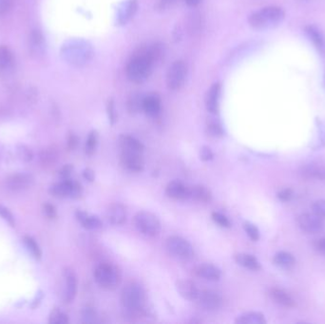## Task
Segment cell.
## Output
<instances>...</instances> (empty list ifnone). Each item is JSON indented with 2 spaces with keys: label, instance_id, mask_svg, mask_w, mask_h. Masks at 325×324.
<instances>
[{
  "label": "cell",
  "instance_id": "277c9868",
  "mask_svg": "<svg viewBox=\"0 0 325 324\" xmlns=\"http://www.w3.org/2000/svg\"><path fill=\"white\" fill-rule=\"evenodd\" d=\"M284 18V12L280 7H266L253 13L249 18V25L256 30H267L279 25Z\"/></svg>",
  "mask_w": 325,
  "mask_h": 324
},
{
  "label": "cell",
  "instance_id": "ba28073f",
  "mask_svg": "<svg viewBox=\"0 0 325 324\" xmlns=\"http://www.w3.org/2000/svg\"><path fill=\"white\" fill-rule=\"evenodd\" d=\"M49 192L57 199H78L83 194V188L78 182L71 179L61 180L51 185Z\"/></svg>",
  "mask_w": 325,
  "mask_h": 324
},
{
  "label": "cell",
  "instance_id": "f6af8a7d",
  "mask_svg": "<svg viewBox=\"0 0 325 324\" xmlns=\"http://www.w3.org/2000/svg\"><path fill=\"white\" fill-rule=\"evenodd\" d=\"M72 171H73V166L72 165H70V164L65 165L64 167H62L58 171V176H59L61 180L70 179Z\"/></svg>",
  "mask_w": 325,
  "mask_h": 324
},
{
  "label": "cell",
  "instance_id": "d4e9b609",
  "mask_svg": "<svg viewBox=\"0 0 325 324\" xmlns=\"http://www.w3.org/2000/svg\"><path fill=\"white\" fill-rule=\"evenodd\" d=\"M269 295L275 302L284 307H294L296 305L295 300L287 292L280 288H272L269 292Z\"/></svg>",
  "mask_w": 325,
  "mask_h": 324
},
{
  "label": "cell",
  "instance_id": "816d5d0a",
  "mask_svg": "<svg viewBox=\"0 0 325 324\" xmlns=\"http://www.w3.org/2000/svg\"><path fill=\"white\" fill-rule=\"evenodd\" d=\"M82 175H83V178H84L86 181L90 182V183H93L94 179H95V173H94V171H93L92 169H90V168H87V169H85V170L83 171Z\"/></svg>",
  "mask_w": 325,
  "mask_h": 324
},
{
  "label": "cell",
  "instance_id": "3957f363",
  "mask_svg": "<svg viewBox=\"0 0 325 324\" xmlns=\"http://www.w3.org/2000/svg\"><path fill=\"white\" fill-rule=\"evenodd\" d=\"M146 296L145 291L138 282H130L123 288L121 293V303L126 315L130 317H139L144 313Z\"/></svg>",
  "mask_w": 325,
  "mask_h": 324
},
{
  "label": "cell",
  "instance_id": "f907efd6",
  "mask_svg": "<svg viewBox=\"0 0 325 324\" xmlns=\"http://www.w3.org/2000/svg\"><path fill=\"white\" fill-rule=\"evenodd\" d=\"M292 197H293V192H292V190L289 189V188L283 189V190L280 191V192L278 193V198H279L280 200L283 201V202L290 201Z\"/></svg>",
  "mask_w": 325,
  "mask_h": 324
},
{
  "label": "cell",
  "instance_id": "7bdbcfd3",
  "mask_svg": "<svg viewBox=\"0 0 325 324\" xmlns=\"http://www.w3.org/2000/svg\"><path fill=\"white\" fill-rule=\"evenodd\" d=\"M207 131L208 133L213 137H222L223 134L222 127L220 124L216 123V122H212L210 124H208L207 126Z\"/></svg>",
  "mask_w": 325,
  "mask_h": 324
},
{
  "label": "cell",
  "instance_id": "c3c4849f",
  "mask_svg": "<svg viewBox=\"0 0 325 324\" xmlns=\"http://www.w3.org/2000/svg\"><path fill=\"white\" fill-rule=\"evenodd\" d=\"M14 0H0V17L6 15L12 8Z\"/></svg>",
  "mask_w": 325,
  "mask_h": 324
},
{
  "label": "cell",
  "instance_id": "cb8c5ba5",
  "mask_svg": "<svg viewBox=\"0 0 325 324\" xmlns=\"http://www.w3.org/2000/svg\"><path fill=\"white\" fill-rule=\"evenodd\" d=\"M137 1L136 0H128L124 2L118 10V22L121 25L126 24L131 17L136 13Z\"/></svg>",
  "mask_w": 325,
  "mask_h": 324
},
{
  "label": "cell",
  "instance_id": "7a4b0ae2",
  "mask_svg": "<svg viewBox=\"0 0 325 324\" xmlns=\"http://www.w3.org/2000/svg\"><path fill=\"white\" fill-rule=\"evenodd\" d=\"M60 55L70 66L76 68L85 67L94 58V47L84 39H70L63 44Z\"/></svg>",
  "mask_w": 325,
  "mask_h": 324
},
{
  "label": "cell",
  "instance_id": "f1b7e54d",
  "mask_svg": "<svg viewBox=\"0 0 325 324\" xmlns=\"http://www.w3.org/2000/svg\"><path fill=\"white\" fill-rule=\"evenodd\" d=\"M44 37L40 31L34 30L30 36V48L34 55H41L44 52Z\"/></svg>",
  "mask_w": 325,
  "mask_h": 324
},
{
  "label": "cell",
  "instance_id": "4316f807",
  "mask_svg": "<svg viewBox=\"0 0 325 324\" xmlns=\"http://www.w3.org/2000/svg\"><path fill=\"white\" fill-rule=\"evenodd\" d=\"M235 322L239 324H265L266 319L261 312L251 311L237 316Z\"/></svg>",
  "mask_w": 325,
  "mask_h": 324
},
{
  "label": "cell",
  "instance_id": "b9f144b4",
  "mask_svg": "<svg viewBox=\"0 0 325 324\" xmlns=\"http://www.w3.org/2000/svg\"><path fill=\"white\" fill-rule=\"evenodd\" d=\"M200 158L204 162H209L213 160L214 153L212 149L207 145H203L200 149Z\"/></svg>",
  "mask_w": 325,
  "mask_h": 324
},
{
  "label": "cell",
  "instance_id": "4dcf8cb0",
  "mask_svg": "<svg viewBox=\"0 0 325 324\" xmlns=\"http://www.w3.org/2000/svg\"><path fill=\"white\" fill-rule=\"evenodd\" d=\"M274 263L282 268H290L295 265V258L290 253L282 251L274 256Z\"/></svg>",
  "mask_w": 325,
  "mask_h": 324
},
{
  "label": "cell",
  "instance_id": "52a82bcc",
  "mask_svg": "<svg viewBox=\"0 0 325 324\" xmlns=\"http://www.w3.org/2000/svg\"><path fill=\"white\" fill-rule=\"evenodd\" d=\"M166 248L171 256L175 259L188 262L194 257V248L188 239L181 236H171L166 240Z\"/></svg>",
  "mask_w": 325,
  "mask_h": 324
},
{
  "label": "cell",
  "instance_id": "603a6c76",
  "mask_svg": "<svg viewBox=\"0 0 325 324\" xmlns=\"http://www.w3.org/2000/svg\"><path fill=\"white\" fill-rule=\"evenodd\" d=\"M189 199L198 203L206 204L212 200V193L204 185H194L189 188Z\"/></svg>",
  "mask_w": 325,
  "mask_h": 324
},
{
  "label": "cell",
  "instance_id": "60d3db41",
  "mask_svg": "<svg viewBox=\"0 0 325 324\" xmlns=\"http://www.w3.org/2000/svg\"><path fill=\"white\" fill-rule=\"evenodd\" d=\"M42 210L43 213L48 219L52 220L57 217V209L55 205H52L51 203H45L42 205Z\"/></svg>",
  "mask_w": 325,
  "mask_h": 324
},
{
  "label": "cell",
  "instance_id": "e0dca14e",
  "mask_svg": "<svg viewBox=\"0 0 325 324\" xmlns=\"http://www.w3.org/2000/svg\"><path fill=\"white\" fill-rule=\"evenodd\" d=\"M75 217L80 224L88 230H97L102 228L103 222L101 219L96 215H90L84 210L78 209L75 212Z\"/></svg>",
  "mask_w": 325,
  "mask_h": 324
},
{
  "label": "cell",
  "instance_id": "4fadbf2b",
  "mask_svg": "<svg viewBox=\"0 0 325 324\" xmlns=\"http://www.w3.org/2000/svg\"><path fill=\"white\" fill-rule=\"evenodd\" d=\"M197 300L201 307L210 312L219 310L223 302L222 297L213 290L200 291Z\"/></svg>",
  "mask_w": 325,
  "mask_h": 324
},
{
  "label": "cell",
  "instance_id": "7dc6e473",
  "mask_svg": "<svg viewBox=\"0 0 325 324\" xmlns=\"http://www.w3.org/2000/svg\"><path fill=\"white\" fill-rule=\"evenodd\" d=\"M107 111H108V116H109V120L111 122V125H113L116 122V118H117V114H116V111H115V106H114V102L111 100L108 103L107 106Z\"/></svg>",
  "mask_w": 325,
  "mask_h": 324
},
{
  "label": "cell",
  "instance_id": "d6a6232c",
  "mask_svg": "<svg viewBox=\"0 0 325 324\" xmlns=\"http://www.w3.org/2000/svg\"><path fill=\"white\" fill-rule=\"evenodd\" d=\"M68 322H69V318L66 312L57 307L51 310V314L49 316V323L67 324Z\"/></svg>",
  "mask_w": 325,
  "mask_h": 324
},
{
  "label": "cell",
  "instance_id": "30bf717a",
  "mask_svg": "<svg viewBox=\"0 0 325 324\" xmlns=\"http://www.w3.org/2000/svg\"><path fill=\"white\" fill-rule=\"evenodd\" d=\"M34 184L33 174L27 172H18L8 176L5 180V187L13 192H20L32 188Z\"/></svg>",
  "mask_w": 325,
  "mask_h": 324
},
{
  "label": "cell",
  "instance_id": "f5cc1de1",
  "mask_svg": "<svg viewBox=\"0 0 325 324\" xmlns=\"http://www.w3.org/2000/svg\"><path fill=\"white\" fill-rule=\"evenodd\" d=\"M316 248L318 251H320L321 253H324L325 254V237L322 238V239H319L317 242H316Z\"/></svg>",
  "mask_w": 325,
  "mask_h": 324
},
{
  "label": "cell",
  "instance_id": "681fc988",
  "mask_svg": "<svg viewBox=\"0 0 325 324\" xmlns=\"http://www.w3.org/2000/svg\"><path fill=\"white\" fill-rule=\"evenodd\" d=\"M43 299H44V293H43V291L39 290L36 293L35 297H34V299L31 302V308L32 309H36V308L38 307L41 304Z\"/></svg>",
  "mask_w": 325,
  "mask_h": 324
},
{
  "label": "cell",
  "instance_id": "ac0fdd59",
  "mask_svg": "<svg viewBox=\"0 0 325 324\" xmlns=\"http://www.w3.org/2000/svg\"><path fill=\"white\" fill-rule=\"evenodd\" d=\"M198 277L208 282H218L222 277V271L219 267L211 264L198 265L195 269Z\"/></svg>",
  "mask_w": 325,
  "mask_h": 324
},
{
  "label": "cell",
  "instance_id": "8992f818",
  "mask_svg": "<svg viewBox=\"0 0 325 324\" xmlns=\"http://www.w3.org/2000/svg\"><path fill=\"white\" fill-rule=\"evenodd\" d=\"M133 223L137 230L146 237L153 238L161 232V222L158 217L149 211H140L134 216Z\"/></svg>",
  "mask_w": 325,
  "mask_h": 324
},
{
  "label": "cell",
  "instance_id": "44dd1931",
  "mask_svg": "<svg viewBox=\"0 0 325 324\" xmlns=\"http://www.w3.org/2000/svg\"><path fill=\"white\" fill-rule=\"evenodd\" d=\"M220 95H221V84L219 82L214 83L210 87L209 91L206 95V109L210 113L216 114L219 111V102H220Z\"/></svg>",
  "mask_w": 325,
  "mask_h": 324
},
{
  "label": "cell",
  "instance_id": "484cf974",
  "mask_svg": "<svg viewBox=\"0 0 325 324\" xmlns=\"http://www.w3.org/2000/svg\"><path fill=\"white\" fill-rule=\"evenodd\" d=\"M235 262L248 270L258 271L261 269V264L255 257L247 253H239L235 256Z\"/></svg>",
  "mask_w": 325,
  "mask_h": 324
},
{
  "label": "cell",
  "instance_id": "f35d334b",
  "mask_svg": "<svg viewBox=\"0 0 325 324\" xmlns=\"http://www.w3.org/2000/svg\"><path fill=\"white\" fill-rule=\"evenodd\" d=\"M243 228L247 232L248 237L252 239L253 241H257L260 239V231L258 229L254 223L250 222H246L243 223Z\"/></svg>",
  "mask_w": 325,
  "mask_h": 324
},
{
  "label": "cell",
  "instance_id": "2e32d148",
  "mask_svg": "<svg viewBox=\"0 0 325 324\" xmlns=\"http://www.w3.org/2000/svg\"><path fill=\"white\" fill-rule=\"evenodd\" d=\"M175 286H176V290L183 299H187L189 301L197 300L200 291L194 282L186 279H181L176 282Z\"/></svg>",
  "mask_w": 325,
  "mask_h": 324
},
{
  "label": "cell",
  "instance_id": "836d02e7",
  "mask_svg": "<svg viewBox=\"0 0 325 324\" xmlns=\"http://www.w3.org/2000/svg\"><path fill=\"white\" fill-rule=\"evenodd\" d=\"M98 139H99V135L96 130H92L89 133L85 145V153L88 156H92L95 153L98 145Z\"/></svg>",
  "mask_w": 325,
  "mask_h": 324
},
{
  "label": "cell",
  "instance_id": "ab89813d",
  "mask_svg": "<svg viewBox=\"0 0 325 324\" xmlns=\"http://www.w3.org/2000/svg\"><path fill=\"white\" fill-rule=\"evenodd\" d=\"M211 218L214 222H216L219 226L223 227V228H229L231 226L230 221L228 220V218L226 216H224L223 214L220 213V212H212L211 214Z\"/></svg>",
  "mask_w": 325,
  "mask_h": 324
},
{
  "label": "cell",
  "instance_id": "bcb514c9",
  "mask_svg": "<svg viewBox=\"0 0 325 324\" xmlns=\"http://www.w3.org/2000/svg\"><path fill=\"white\" fill-rule=\"evenodd\" d=\"M78 144H79L78 136L73 132H69L68 137H67V147H68V150L76 149Z\"/></svg>",
  "mask_w": 325,
  "mask_h": 324
},
{
  "label": "cell",
  "instance_id": "d590c367",
  "mask_svg": "<svg viewBox=\"0 0 325 324\" xmlns=\"http://www.w3.org/2000/svg\"><path fill=\"white\" fill-rule=\"evenodd\" d=\"M97 319V313L94 308L85 306L81 311V321L83 323H94Z\"/></svg>",
  "mask_w": 325,
  "mask_h": 324
},
{
  "label": "cell",
  "instance_id": "f546056e",
  "mask_svg": "<svg viewBox=\"0 0 325 324\" xmlns=\"http://www.w3.org/2000/svg\"><path fill=\"white\" fill-rule=\"evenodd\" d=\"M23 244L28 252L32 255L34 260L40 261L42 259V249L40 248L39 244L36 241V239L33 238L32 236L26 235L23 237Z\"/></svg>",
  "mask_w": 325,
  "mask_h": 324
},
{
  "label": "cell",
  "instance_id": "1f68e13d",
  "mask_svg": "<svg viewBox=\"0 0 325 324\" xmlns=\"http://www.w3.org/2000/svg\"><path fill=\"white\" fill-rule=\"evenodd\" d=\"M306 33L309 35V37L312 39V41L316 45V48L321 52H325L324 38L322 34L319 33V31L313 26H309L306 28Z\"/></svg>",
  "mask_w": 325,
  "mask_h": 324
},
{
  "label": "cell",
  "instance_id": "83f0119b",
  "mask_svg": "<svg viewBox=\"0 0 325 324\" xmlns=\"http://www.w3.org/2000/svg\"><path fill=\"white\" fill-rule=\"evenodd\" d=\"M14 65V54L7 46H0V73H6Z\"/></svg>",
  "mask_w": 325,
  "mask_h": 324
},
{
  "label": "cell",
  "instance_id": "e575fe53",
  "mask_svg": "<svg viewBox=\"0 0 325 324\" xmlns=\"http://www.w3.org/2000/svg\"><path fill=\"white\" fill-rule=\"evenodd\" d=\"M58 153L53 148H46L39 154V160L44 166H51L57 161Z\"/></svg>",
  "mask_w": 325,
  "mask_h": 324
},
{
  "label": "cell",
  "instance_id": "7c38bea8",
  "mask_svg": "<svg viewBox=\"0 0 325 324\" xmlns=\"http://www.w3.org/2000/svg\"><path fill=\"white\" fill-rule=\"evenodd\" d=\"M298 222L302 230L310 234H316L324 229V222L322 218L314 212L300 215Z\"/></svg>",
  "mask_w": 325,
  "mask_h": 324
},
{
  "label": "cell",
  "instance_id": "5bb4252c",
  "mask_svg": "<svg viewBox=\"0 0 325 324\" xmlns=\"http://www.w3.org/2000/svg\"><path fill=\"white\" fill-rule=\"evenodd\" d=\"M120 162L121 165L130 172H141L144 171L145 162L142 153L122 151L120 152Z\"/></svg>",
  "mask_w": 325,
  "mask_h": 324
},
{
  "label": "cell",
  "instance_id": "db71d44e",
  "mask_svg": "<svg viewBox=\"0 0 325 324\" xmlns=\"http://www.w3.org/2000/svg\"><path fill=\"white\" fill-rule=\"evenodd\" d=\"M185 2L190 7H196L202 2V0H185Z\"/></svg>",
  "mask_w": 325,
  "mask_h": 324
},
{
  "label": "cell",
  "instance_id": "11a10c76",
  "mask_svg": "<svg viewBox=\"0 0 325 324\" xmlns=\"http://www.w3.org/2000/svg\"><path fill=\"white\" fill-rule=\"evenodd\" d=\"M175 0H161V3H162L164 6H170L172 3H174Z\"/></svg>",
  "mask_w": 325,
  "mask_h": 324
},
{
  "label": "cell",
  "instance_id": "9a60e30c",
  "mask_svg": "<svg viewBox=\"0 0 325 324\" xmlns=\"http://www.w3.org/2000/svg\"><path fill=\"white\" fill-rule=\"evenodd\" d=\"M166 194L173 200L186 201L189 199V188L179 180H174L166 187Z\"/></svg>",
  "mask_w": 325,
  "mask_h": 324
},
{
  "label": "cell",
  "instance_id": "9c48e42d",
  "mask_svg": "<svg viewBox=\"0 0 325 324\" xmlns=\"http://www.w3.org/2000/svg\"><path fill=\"white\" fill-rule=\"evenodd\" d=\"M187 66L184 61L176 60L172 63L168 74H167V85L171 91H177L184 85L187 77Z\"/></svg>",
  "mask_w": 325,
  "mask_h": 324
},
{
  "label": "cell",
  "instance_id": "74e56055",
  "mask_svg": "<svg viewBox=\"0 0 325 324\" xmlns=\"http://www.w3.org/2000/svg\"><path fill=\"white\" fill-rule=\"evenodd\" d=\"M0 217L11 225L12 227H16V218L13 212L9 209L7 206L0 204Z\"/></svg>",
  "mask_w": 325,
  "mask_h": 324
},
{
  "label": "cell",
  "instance_id": "9f6ffc18",
  "mask_svg": "<svg viewBox=\"0 0 325 324\" xmlns=\"http://www.w3.org/2000/svg\"><path fill=\"white\" fill-rule=\"evenodd\" d=\"M324 179H325V173H324Z\"/></svg>",
  "mask_w": 325,
  "mask_h": 324
},
{
  "label": "cell",
  "instance_id": "8fae6325",
  "mask_svg": "<svg viewBox=\"0 0 325 324\" xmlns=\"http://www.w3.org/2000/svg\"><path fill=\"white\" fill-rule=\"evenodd\" d=\"M63 279H64V290H63V299L67 302L70 303L75 299L78 289V280L76 273L70 267H66L63 270Z\"/></svg>",
  "mask_w": 325,
  "mask_h": 324
},
{
  "label": "cell",
  "instance_id": "6da1fadb",
  "mask_svg": "<svg viewBox=\"0 0 325 324\" xmlns=\"http://www.w3.org/2000/svg\"><path fill=\"white\" fill-rule=\"evenodd\" d=\"M161 46L154 44L136 53L128 62L127 76L131 82L142 83L150 76L155 61L162 55Z\"/></svg>",
  "mask_w": 325,
  "mask_h": 324
},
{
  "label": "cell",
  "instance_id": "5b68a950",
  "mask_svg": "<svg viewBox=\"0 0 325 324\" xmlns=\"http://www.w3.org/2000/svg\"><path fill=\"white\" fill-rule=\"evenodd\" d=\"M95 282L104 290H115L122 282V273L116 265L101 263L94 268Z\"/></svg>",
  "mask_w": 325,
  "mask_h": 324
},
{
  "label": "cell",
  "instance_id": "ee69618b",
  "mask_svg": "<svg viewBox=\"0 0 325 324\" xmlns=\"http://www.w3.org/2000/svg\"><path fill=\"white\" fill-rule=\"evenodd\" d=\"M312 210L319 217L325 218V200H319L315 202L312 205Z\"/></svg>",
  "mask_w": 325,
  "mask_h": 324
},
{
  "label": "cell",
  "instance_id": "d6986e66",
  "mask_svg": "<svg viewBox=\"0 0 325 324\" xmlns=\"http://www.w3.org/2000/svg\"><path fill=\"white\" fill-rule=\"evenodd\" d=\"M119 146L122 151L143 154L145 150V145L141 141L128 134H123L119 137Z\"/></svg>",
  "mask_w": 325,
  "mask_h": 324
},
{
  "label": "cell",
  "instance_id": "8d00e7d4",
  "mask_svg": "<svg viewBox=\"0 0 325 324\" xmlns=\"http://www.w3.org/2000/svg\"><path fill=\"white\" fill-rule=\"evenodd\" d=\"M17 156L22 162L30 163L34 159V152L27 145H18V147H17Z\"/></svg>",
  "mask_w": 325,
  "mask_h": 324
},
{
  "label": "cell",
  "instance_id": "ffe728a7",
  "mask_svg": "<svg viewBox=\"0 0 325 324\" xmlns=\"http://www.w3.org/2000/svg\"><path fill=\"white\" fill-rule=\"evenodd\" d=\"M108 221L113 225H122L127 221L126 207L121 204H112L107 210Z\"/></svg>",
  "mask_w": 325,
  "mask_h": 324
},
{
  "label": "cell",
  "instance_id": "7402d4cb",
  "mask_svg": "<svg viewBox=\"0 0 325 324\" xmlns=\"http://www.w3.org/2000/svg\"><path fill=\"white\" fill-rule=\"evenodd\" d=\"M142 110L145 111V114H147L150 117L158 116L162 110L161 99L155 94L146 96L143 98Z\"/></svg>",
  "mask_w": 325,
  "mask_h": 324
}]
</instances>
